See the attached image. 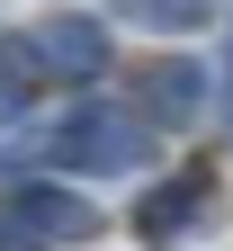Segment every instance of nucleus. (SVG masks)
Masks as SVG:
<instances>
[{"instance_id":"obj_6","label":"nucleus","mask_w":233,"mask_h":251,"mask_svg":"<svg viewBox=\"0 0 233 251\" xmlns=\"http://www.w3.org/2000/svg\"><path fill=\"white\" fill-rule=\"evenodd\" d=\"M0 108H9V126L27 135V108H36V90H54V72H45V54H36V36H9L0 45Z\"/></svg>"},{"instance_id":"obj_4","label":"nucleus","mask_w":233,"mask_h":251,"mask_svg":"<svg viewBox=\"0 0 233 251\" xmlns=\"http://www.w3.org/2000/svg\"><path fill=\"white\" fill-rule=\"evenodd\" d=\"M36 54H45V72L63 90L99 99V81H108V63H117V36H108V18H90V9H54L36 27Z\"/></svg>"},{"instance_id":"obj_1","label":"nucleus","mask_w":233,"mask_h":251,"mask_svg":"<svg viewBox=\"0 0 233 251\" xmlns=\"http://www.w3.org/2000/svg\"><path fill=\"white\" fill-rule=\"evenodd\" d=\"M153 126L126 108V99H72L54 126H36V144H9V179H27V162H45V171H81V179H135V171H153Z\"/></svg>"},{"instance_id":"obj_9","label":"nucleus","mask_w":233,"mask_h":251,"mask_svg":"<svg viewBox=\"0 0 233 251\" xmlns=\"http://www.w3.org/2000/svg\"><path fill=\"white\" fill-rule=\"evenodd\" d=\"M9 251H45V242H27V233H9Z\"/></svg>"},{"instance_id":"obj_2","label":"nucleus","mask_w":233,"mask_h":251,"mask_svg":"<svg viewBox=\"0 0 233 251\" xmlns=\"http://www.w3.org/2000/svg\"><path fill=\"white\" fill-rule=\"evenodd\" d=\"M126 108H135L153 135H188V126L215 108V72L188 63V54H153V63L126 72Z\"/></svg>"},{"instance_id":"obj_7","label":"nucleus","mask_w":233,"mask_h":251,"mask_svg":"<svg viewBox=\"0 0 233 251\" xmlns=\"http://www.w3.org/2000/svg\"><path fill=\"white\" fill-rule=\"evenodd\" d=\"M135 27H153V36H197V27L215 18V0H117Z\"/></svg>"},{"instance_id":"obj_5","label":"nucleus","mask_w":233,"mask_h":251,"mask_svg":"<svg viewBox=\"0 0 233 251\" xmlns=\"http://www.w3.org/2000/svg\"><path fill=\"white\" fill-rule=\"evenodd\" d=\"M9 233L45 242V251H54V242H90V233H99V206L81 198V188L27 171V179H9Z\"/></svg>"},{"instance_id":"obj_3","label":"nucleus","mask_w":233,"mask_h":251,"mask_svg":"<svg viewBox=\"0 0 233 251\" xmlns=\"http://www.w3.org/2000/svg\"><path fill=\"white\" fill-rule=\"evenodd\" d=\"M215 215V171L207 162H188V171H171V179H153L144 198H135V242H153V251H171V242H188L197 225Z\"/></svg>"},{"instance_id":"obj_8","label":"nucleus","mask_w":233,"mask_h":251,"mask_svg":"<svg viewBox=\"0 0 233 251\" xmlns=\"http://www.w3.org/2000/svg\"><path fill=\"white\" fill-rule=\"evenodd\" d=\"M215 108H224V126H233V54L215 63Z\"/></svg>"}]
</instances>
